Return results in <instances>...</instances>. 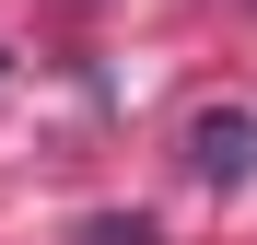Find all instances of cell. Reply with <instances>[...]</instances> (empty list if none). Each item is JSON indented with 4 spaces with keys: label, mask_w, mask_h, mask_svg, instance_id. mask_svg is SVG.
<instances>
[{
    "label": "cell",
    "mask_w": 257,
    "mask_h": 245,
    "mask_svg": "<svg viewBox=\"0 0 257 245\" xmlns=\"http://www.w3.org/2000/svg\"><path fill=\"white\" fill-rule=\"evenodd\" d=\"M187 163H199L210 187L257 175V117H245V105H199V117H187Z\"/></svg>",
    "instance_id": "obj_1"
},
{
    "label": "cell",
    "mask_w": 257,
    "mask_h": 245,
    "mask_svg": "<svg viewBox=\"0 0 257 245\" xmlns=\"http://www.w3.org/2000/svg\"><path fill=\"white\" fill-rule=\"evenodd\" d=\"M82 245H152V222H94Z\"/></svg>",
    "instance_id": "obj_2"
}]
</instances>
